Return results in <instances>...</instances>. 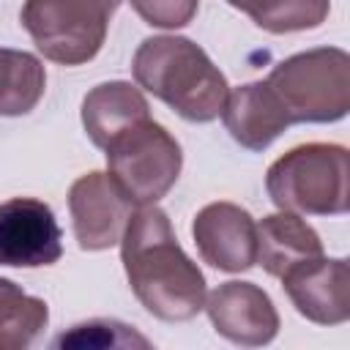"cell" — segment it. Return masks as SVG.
Returning <instances> with one entry per match:
<instances>
[{"instance_id": "obj_1", "label": "cell", "mask_w": 350, "mask_h": 350, "mask_svg": "<svg viewBox=\"0 0 350 350\" xmlns=\"http://www.w3.org/2000/svg\"><path fill=\"white\" fill-rule=\"evenodd\" d=\"M120 260L137 301L164 323H183L205 306V276L180 249L170 216L159 205H139L120 238Z\"/></svg>"}, {"instance_id": "obj_2", "label": "cell", "mask_w": 350, "mask_h": 350, "mask_svg": "<svg viewBox=\"0 0 350 350\" xmlns=\"http://www.w3.org/2000/svg\"><path fill=\"white\" fill-rule=\"evenodd\" d=\"M131 74L137 88L191 123L216 120L230 93L224 74L208 52L183 36L145 38L134 52Z\"/></svg>"}, {"instance_id": "obj_3", "label": "cell", "mask_w": 350, "mask_h": 350, "mask_svg": "<svg viewBox=\"0 0 350 350\" xmlns=\"http://www.w3.org/2000/svg\"><path fill=\"white\" fill-rule=\"evenodd\" d=\"M350 156L336 142H306L279 156L265 189L279 211L298 216H345L350 208Z\"/></svg>"}, {"instance_id": "obj_4", "label": "cell", "mask_w": 350, "mask_h": 350, "mask_svg": "<svg viewBox=\"0 0 350 350\" xmlns=\"http://www.w3.org/2000/svg\"><path fill=\"white\" fill-rule=\"evenodd\" d=\"M293 123H336L350 109V55L317 46L279 60L268 74Z\"/></svg>"}, {"instance_id": "obj_5", "label": "cell", "mask_w": 350, "mask_h": 350, "mask_svg": "<svg viewBox=\"0 0 350 350\" xmlns=\"http://www.w3.org/2000/svg\"><path fill=\"white\" fill-rule=\"evenodd\" d=\"M104 156L109 178L137 208L156 205L167 197L183 167L178 139L150 118L109 139Z\"/></svg>"}, {"instance_id": "obj_6", "label": "cell", "mask_w": 350, "mask_h": 350, "mask_svg": "<svg viewBox=\"0 0 350 350\" xmlns=\"http://www.w3.org/2000/svg\"><path fill=\"white\" fill-rule=\"evenodd\" d=\"M109 16L98 0H25L19 11L36 49L60 66L93 60L104 46Z\"/></svg>"}, {"instance_id": "obj_7", "label": "cell", "mask_w": 350, "mask_h": 350, "mask_svg": "<svg viewBox=\"0 0 350 350\" xmlns=\"http://www.w3.org/2000/svg\"><path fill=\"white\" fill-rule=\"evenodd\" d=\"M63 257V235L55 211L36 197L0 202V265L41 268Z\"/></svg>"}, {"instance_id": "obj_8", "label": "cell", "mask_w": 350, "mask_h": 350, "mask_svg": "<svg viewBox=\"0 0 350 350\" xmlns=\"http://www.w3.org/2000/svg\"><path fill=\"white\" fill-rule=\"evenodd\" d=\"M134 208L137 205L120 191L109 172H88L68 189L74 238L85 252H101L120 243Z\"/></svg>"}, {"instance_id": "obj_9", "label": "cell", "mask_w": 350, "mask_h": 350, "mask_svg": "<svg viewBox=\"0 0 350 350\" xmlns=\"http://www.w3.org/2000/svg\"><path fill=\"white\" fill-rule=\"evenodd\" d=\"M282 287L309 323L339 325L350 317V265L342 257L304 260L282 276Z\"/></svg>"}, {"instance_id": "obj_10", "label": "cell", "mask_w": 350, "mask_h": 350, "mask_svg": "<svg viewBox=\"0 0 350 350\" xmlns=\"http://www.w3.org/2000/svg\"><path fill=\"white\" fill-rule=\"evenodd\" d=\"M194 246L216 271L241 273L257 262V224L235 202H211L197 211L191 224Z\"/></svg>"}, {"instance_id": "obj_11", "label": "cell", "mask_w": 350, "mask_h": 350, "mask_svg": "<svg viewBox=\"0 0 350 350\" xmlns=\"http://www.w3.org/2000/svg\"><path fill=\"white\" fill-rule=\"evenodd\" d=\"M211 325L219 336L243 347H262L279 334V312L271 295L252 282H224L211 295L205 306Z\"/></svg>"}, {"instance_id": "obj_12", "label": "cell", "mask_w": 350, "mask_h": 350, "mask_svg": "<svg viewBox=\"0 0 350 350\" xmlns=\"http://www.w3.org/2000/svg\"><path fill=\"white\" fill-rule=\"evenodd\" d=\"M221 120L230 137L246 150H265L287 126H293L284 104L268 82H249L227 93Z\"/></svg>"}, {"instance_id": "obj_13", "label": "cell", "mask_w": 350, "mask_h": 350, "mask_svg": "<svg viewBox=\"0 0 350 350\" xmlns=\"http://www.w3.org/2000/svg\"><path fill=\"white\" fill-rule=\"evenodd\" d=\"M150 118L148 98L131 82L115 79L96 85L82 98V126L96 148H107L109 139L123 134L126 129Z\"/></svg>"}, {"instance_id": "obj_14", "label": "cell", "mask_w": 350, "mask_h": 350, "mask_svg": "<svg viewBox=\"0 0 350 350\" xmlns=\"http://www.w3.org/2000/svg\"><path fill=\"white\" fill-rule=\"evenodd\" d=\"M323 254L320 235L290 211L262 216L257 224V262L268 276L282 279L293 265Z\"/></svg>"}, {"instance_id": "obj_15", "label": "cell", "mask_w": 350, "mask_h": 350, "mask_svg": "<svg viewBox=\"0 0 350 350\" xmlns=\"http://www.w3.org/2000/svg\"><path fill=\"white\" fill-rule=\"evenodd\" d=\"M46 88L44 63L25 49L0 46V115L19 118L36 109Z\"/></svg>"}, {"instance_id": "obj_16", "label": "cell", "mask_w": 350, "mask_h": 350, "mask_svg": "<svg viewBox=\"0 0 350 350\" xmlns=\"http://www.w3.org/2000/svg\"><path fill=\"white\" fill-rule=\"evenodd\" d=\"M49 323V306L0 276V350L30 347Z\"/></svg>"}, {"instance_id": "obj_17", "label": "cell", "mask_w": 350, "mask_h": 350, "mask_svg": "<svg viewBox=\"0 0 350 350\" xmlns=\"http://www.w3.org/2000/svg\"><path fill=\"white\" fill-rule=\"evenodd\" d=\"M331 11V0H273L257 14H252V22L268 33H298V30H314L325 22Z\"/></svg>"}, {"instance_id": "obj_18", "label": "cell", "mask_w": 350, "mask_h": 350, "mask_svg": "<svg viewBox=\"0 0 350 350\" xmlns=\"http://www.w3.org/2000/svg\"><path fill=\"white\" fill-rule=\"evenodd\" d=\"M148 347V339L139 336L131 325L118 320H90L74 325L68 334L55 339V347Z\"/></svg>"}, {"instance_id": "obj_19", "label": "cell", "mask_w": 350, "mask_h": 350, "mask_svg": "<svg viewBox=\"0 0 350 350\" xmlns=\"http://www.w3.org/2000/svg\"><path fill=\"white\" fill-rule=\"evenodd\" d=\"M131 8L142 16L145 25L161 30L186 27L197 16L200 0H129Z\"/></svg>"}, {"instance_id": "obj_20", "label": "cell", "mask_w": 350, "mask_h": 350, "mask_svg": "<svg viewBox=\"0 0 350 350\" xmlns=\"http://www.w3.org/2000/svg\"><path fill=\"white\" fill-rule=\"evenodd\" d=\"M232 8H238V11H243V14H257L260 8H265L268 3H273V0H227Z\"/></svg>"}, {"instance_id": "obj_21", "label": "cell", "mask_w": 350, "mask_h": 350, "mask_svg": "<svg viewBox=\"0 0 350 350\" xmlns=\"http://www.w3.org/2000/svg\"><path fill=\"white\" fill-rule=\"evenodd\" d=\"M98 3H101V5H104L109 14H115V11H118V5H120L123 0H98Z\"/></svg>"}]
</instances>
